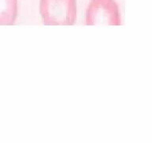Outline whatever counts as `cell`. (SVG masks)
<instances>
[{
  "mask_svg": "<svg viewBox=\"0 0 152 143\" xmlns=\"http://www.w3.org/2000/svg\"><path fill=\"white\" fill-rule=\"evenodd\" d=\"M18 0H0V26H10L15 22Z\"/></svg>",
  "mask_w": 152,
  "mask_h": 143,
  "instance_id": "obj_3",
  "label": "cell"
},
{
  "mask_svg": "<svg viewBox=\"0 0 152 143\" xmlns=\"http://www.w3.org/2000/svg\"><path fill=\"white\" fill-rule=\"evenodd\" d=\"M43 21L48 26H71L77 16L76 0H40Z\"/></svg>",
  "mask_w": 152,
  "mask_h": 143,
  "instance_id": "obj_1",
  "label": "cell"
},
{
  "mask_svg": "<svg viewBox=\"0 0 152 143\" xmlns=\"http://www.w3.org/2000/svg\"><path fill=\"white\" fill-rule=\"evenodd\" d=\"M87 26H120L121 18L115 0H90L86 13Z\"/></svg>",
  "mask_w": 152,
  "mask_h": 143,
  "instance_id": "obj_2",
  "label": "cell"
}]
</instances>
